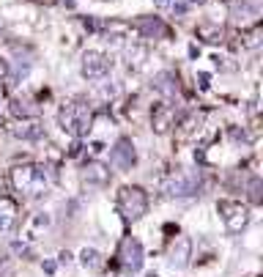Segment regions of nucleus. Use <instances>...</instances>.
I'll return each mask as SVG.
<instances>
[{
  "instance_id": "f257e3e1",
  "label": "nucleus",
  "mask_w": 263,
  "mask_h": 277,
  "mask_svg": "<svg viewBox=\"0 0 263 277\" xmlns=\"http://www.w3.org/2000/svg\"><path fill=\"white\" fill-rule=\"evenodd\" d=\"M11 179H14L17 190L25 192V195H31V198L42 195V192L47 190V184H50V176H47L44 165H25V168H14Z\"/></svg>"
},
{
  "instance_id": "f03ea898",
  "label": "nucleus",
  "mask_w": 263,
  "mask_h": 277,
  "mask_svg": "<svg viewBox=\"0 0 263 277\" xmlns=\"http://www.w3.org/2000/svg\"><path fill=\"white\" fill-rule=\"evenodd\" d=\"M91 123H93V113H91V107H88L85 102H69L66 107L61 110V126H63V132L74 134V137H83V134H88Z\"/></svg>"
},
{
  "instance_id": "7ed1b4c3",
  "label": "nucleus",
  "mask_w": 263,
  "mask_h": 277,
  "mask_svg": "<svg viewBox=\"0 0 263 277\" xmlns=\"http://www.w3.org/2000/svg\"><path fill=\"white\" fill-rule=\"evenodd\" d=\"M118 211L126 220H140L148 211V195L140 187H121L118 192Z\"/></svg>"
},
{
  "instance_id": "20e7f679",
  "label": "nucleus",
  "mask_w": 263,
  "mask_h": 277,
  "mask_svg": "<svg viewBox=\"0 0 263 277\" xmlns=\"http://www.w3.org/2000/svg\"><path fill=\"white\" fill-rule=\"evenodd\" d=\"M143 244H140L134 236H124L118 244V263L126 269V272H140L143 269Z\"/></svg>"
},
{
  "instance_id": "39448f33",
  "label": "nucleus",
  "mask_w": 263,
  "mask_h": 277,
  "mask_svg": "<svg viewBox=\"0 0 263 277\" xmlns=\"http://www.w3.org/2000/svg\"><path fill=\"white\" fill-rule=\"evenodd\" d=\"M219 214L222 220H225V228L230 233H241L244 228H247L249 222V209L241 203H236V200H222L219 203Z\"/></svg>"
},
{
  "instance_id": "423d86ee",
  "label": "nucleus",
  "mask_w": 263,
  "mask_h": 277,
  "mask_svg": "<svg viewBox=\"0 0 263 277\" xmlns=\"http://www.w3.org/2000/svg\"><path fill=\"white\" fill-rule=\"evenodd\" d=\"M200 190V181H197V173H178L173 176L170 181H165V192L175 198H186V195H197Z\"/></svg>"
},
{
  "instance_id": "0eeeda50",
  "label": "nucleus",
  "mask_w": 263,
  "mask_h": 277,
  "mask_svg": "<svg viewBox=\"0 0 263 277\" xmlns=\"http://www.w3.org/2000/svg\"><path fill=\"white\" fill-rule=\"evenodd\" d=\"M107 72H110V58L104 55V52L88 50L85 55H83V77H88V80H102Z\"/></svg>"
},
{
  "instance_id": "6e6552de",
  "label": "nucleus",
  "mask_w": 263,
  "mask_h": 277,
  "mask_svg": "<svg viewBox=\"0 0 263 277\" xmlns=\"http://www.w3.org/2000/svg\"><path fill=\"white\" fill-rule=\"evenodd\" d=\"M110 162H113L115 170H132V165L137 162V154H134V146L129 137H121L118 143L110 151Z\"/></svg>"
},
{
  "instance_id": "1a4fd4ad",
  "label": "nucleus",
  "mask_w": 263,
  "mask_h": 277,
  "mask_svg": "<svg viewBox=\"0 0 263 277\" xmlns=\"http://www.w3.org/2000/svg\"><path fill=\"white\" fill-rule=\"evenodd\" d=\"M134 28H137V33L143 39H167L170 36V28H167L159 17H140V20L134 22Z\"/></svg>"
},
{
  "instance_id": "9d476101",
  "label": "nucleus",
  "mask_w": 263,
  "mask_h": 277,
  "mask_svg": "<svg viewBox=\"0 0 263 277\" xmlns=\"http://www.w3.org/2000/svg\"><path fill=\"white\" fill-rule=\"evenodd\" d=\"M11 113L22 121L39 118L42 115V104H36V99H31V96H14L11 99Z\"/></svg>"
},
{
  "instance_id": "9b49d317",
  "label": "nucleus",
  "mask_w": 263,
  "mask_h": 277,
  "mask_svg": "<svg viewBox=\"0 0 263 277\" xmlns=\"http://www.w3.org/2000/svg\"><path fill=\"white\" fill-rule=\"evenodd\" d=\"M151 118H154V129H156V132L165 134L170 126H175V107H173V104H156Z\"/></svg>"
},
{
  "instance_id": "f8f14e48",
  "label": "nucleus",
  "mask_w": 263,
  "mask_h": 277,
  "mask_svg": "<svg viewBox=\"0 0 263 277\" xmlns=\"http://www.w3.org/2000/svg\"><path fill=\"white\" fill-rule=\"evenodd\" d=\"M154 88L162 93H167V96H175L178 93V74L175 72H159L154 74Z\"/></svg>"
},
{
  "instance_id": "ddd939ff",
  "label": "nucleus",
  "mask_w": 263,
  "mask_h": 277,
  "mask_svg": "<svg viewBox=\"0 0 263 277\" xmlns=\"http://www.w3.org/2000/svg\"><path fill=\"white\" fill-rule=\"evenodd\" d=\"M85 181L88 184H107L110 181V168L107 165H102V162H88V168H85Z\"/></svg>"
},
{
  "instance_id": "4468645a",
  "label": "nucleus",
  "mask_w": 263,
  "mask_h": 277,
  "mask_svg": "<svg viewBox=\"0 0 263 277\" xmlns=\"http://www.w3.org/2000/svg\"><path fill=\"white\" fill-rule=\"evenodd\" d=\"M14 217H17V203L11 198H0V231H6L14 222Z\"/></svg>"
},
{
  "instance_id": "2eb2a0df",
  "label": "nucleus",
  "mask_w": 263,
  "mask_h": 277,
  "mask_svg": "<svg viewBox=\"0 0 263 277\" xmlns=\"http://www.w3.org/2000/svg\"><path fill=\"white\" fill-rule=\"evenodd\" d=\"M189 239H184V236H181L178 239V250H175V247H173V252H170V263H173V266H186V258H189Z\"/></svg>"
},
{
  "instance_id": "dca6fc26",
  "label": "nucleus",
  "mask_w": 263,
  "mask_h": 277,
  "mask_svg": "<svg viewBox=\"0 0 263 277\" xmlns=\"http://www.w3.org/2000/svg\"><path fill=\"white\" fill-rule=\"evenodd\" d=\"M80 263H83L88 272H96V269L102 266V255H99L96 250H91V247H85V250L80 252Z\"/></svg>"
},
{
  "instance_id": "f3484780",
  "label": "nucleus",
  "mask_w": 263,
  "mask_h": 277,
  "mask_svg": "<svg viewBox=\"0 0 263 277\" xmlns=\"http://www.w3.org/2000/svg\"><path fill=\"white\" fill-rule=\"evenodd\" d=\"M195 33L203 41H208V44H219V41H222V28H217V25H200Z\"/></svg>"
},
{
  "instance_id": "a211bd4d",
  "label": "nucleus",
  "mask_w": 263,
  "mask_h": 277,
  "mask_svg": "<svg viewBox=\"0 0 263 277\" xmlns=\"http://www.w3.org/2000/svg\"><path fill=\"white\" fill-rule=\"evenodd\" d=\"M42 132H44V129L39 126V123H25V126L14 129L17 137H25V140H39V137H42Z\"/></svg>"
},
{
  "instance_id": "6ab92c4d",
  "label": "nucleus",
  "mask_w": 263,
  "mask_h": 277,
  "mask_svg": "<svg viewBox=\"0 0 263 277\" xmlns=\"http://www.w3.org/2000/svg\"><path fill=\"white\" fill-rule=\"evenodd\" d=\"M249 200H252V203H260V200H263V195H260V179H258V176H252V179H249Z\"/></svg>"
},
{
  "instance_id": "aec40b11",
  "label": "nucleus",
  "mask_w": 263,
  "mask_h": 277,
  "mask_svg": "<svg viewBox=\"0 0 263 277\" xmlns=\"http://www.w3.org/2000/svg\"><path fill=\"white\" fill-rule=\"evenodd\" d=\"M260 44V25H255L252 31L244 33V47H258Z\"/></svg>"
},
{
  "instance_id": "412c9836",
  "label": "nucleus",
  "mask_w": 263,
  "mask_h": 277,
  "mask_svg": "<svg viewBox=\"0 0 263 277\" xmlns=\"http://www.w3.org/2000/svg\"><path fill=\"white\" fill-rule=\"evenodd\" d=\"M6 74H9V63H6V61H3V58H0V80H3V77H6Z\"/></svg>"
},
{
  "instance_id": "4be33fe9",
  "label": "nucleus",
  "mask_w": 263,
  "mask_h": 277,
  "mask_svg": "<svg viewBox=\"0 0 263 277\" xmlns=\"http://www.w3.org/2000/svg\"><path fill=\"white\" fill-rule=\"evenodd\" d=\"M208 80H211V77H208L206 72H200V88H203V91H206V88H208Z\"/></svg>"
},
{
  "instance_id": "5701e85b",
  "label": "nucleus",
  "mask_w": 263,
  "mask_h": 277,
  "mask_svg": "<svg viewBox=\"0 0 263 277\" xmlns=\"http://www.w3.org/2000/svg\"><path fill=\"white\" fill-rule=\"evenodd\" d=\"M173 11H175V14H186V3H175Z\"/></svg>"
},
{
  "instance_id": "b1692460",
  "label": "nucleus",
  "mask_w": 263,
  "mask_h": 277,
  "mask_svg": "<svg viewBox=\"0 0 263 277\" xmlns=\"http://www.w3.org/2000/svg\"><path fill=\"white\" fill-rule=\"evenodd\" d=\"M44 272L52 274V272H55V263H52V261H44Z\"/></svg>"
},
{
  "instance_id": "393cba45",
  "label": "nucleus",
  "mask_w": 263,
  "mask_h": 277,
  "mask_svg": "<svg viewBox=\"0 0 263 277\" xmlns=\"http://www.w3.org/2000/svg\"><path fill=\"white\" fill-rule=\"evenodd\" d=\"M80 149H83V146H80V143H74V146H72V151H69V154H72V157H77V154H80Z\"/></svg>"
},
{
  "instance_id": "a878e982",
  "label": "nucleus",
  "mask_w": 263,
  "mask_h": 277,
  "mask_svg": "<svg viewBox=\"0 0 263 277\" xmlns=\"http://www.w3.org/2000/svg\"><path fill=\"white\" fill-rule=\"evenodd\" d=\"M61 263H72V255H69V252H61Z\"/></svg>"
},
{
  "instance_id": "bb28decb",
  "label": "nucleus",
  "mask_w": 263,
  "mask_h": 277,
  "mask_svg": "<svg viewBox=\"0 0 263 277\" xmlns=\"http://www.w3.org/2000/svg\"><path fill=\"white\" fill-rule=\"evenodd\" d=\"M63 6H69V9H72V6H74V0H63Z\"/></svg>"
},
{
  "instance_id": "cd10ccee",
  "label": "nucleus",
  "mask_w": 263,
  "mask_h": 277,
  "mask_svg": "<svg viewBox=\"0 0 263 277\" xmlns=\"http://www.w3.org/2000/svg\"><path fill=\"white\" fill-rule=\"evenodd\" d=\"M156 3H159V6H167V0H156Z\"/></svg>"
},
{
  "instance_id": "c85d7f7f",
  "label": "nucleus",
  "mask_w": 263,
  "mask_h": 277,
  "mask_svg": "<svg viewBox=\"0 0 263 277\" xmlns=\"http://www.w3.org/2000/svg\"><path fill=\"white\" fill-rule=\"evenodd\" d=\"M36 3H52V0H36Z\"/></svg>"
},
{
  "instance_id": "c756f323",
  "label": "nucleus",
  "mask_w": 263,
  "mask_h": 277,
  "mask_svg": "<svg viewBox=\"0 0 263 277\" xmlns=\"http://www.w3.org/2000/svg\"><path fill=\"white\" fill-rule=\"evenodd\" d=\"M189 3H203V0H189Z\"/></svg>"
}]
</instances>
